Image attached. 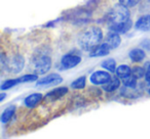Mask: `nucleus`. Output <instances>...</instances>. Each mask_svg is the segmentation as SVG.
Listing matches in <instances>:
<instances>
[{
	"label": "nucleus",
	"mask_w": 150,
	"mask_h": 139,
	"mask_svg": "<svg viewBox=\"0 0 150 139\" xmlns=\"http://www.w3.org/2000/svg\"><path fill=\"white\" fill-rule=\"evenodd\" d=\"M111 79V76L109 73L105 71H96L91 75L90 80L95 85H104Z\"/></svg>",
	"instance_id": "423d86ee"
},
{
	"label": "nucleus",
	"mask_w": 150,
	"mask_h": 139,
	"mask_svg": "<svg viewBox=\"0 0 150 139\" xmlns=\"http://www.w3.org/2000/svg\"><path fill=\"white\" fill-rule=\"evenodd\" d=\"M111 50L110 46L108 45V43H103L101 45H99L96 49H94L93 51H91L90 55L92 57H98V56H105L109 53V51Z\"/></svg>",
	"instance_id": "f8f14e48"
},
{
	"label": "nucleus",
	"mask_w": 150,
	"mask_h": 139,
	"mask_svg": "<svg viewBox=\"0 0 150 139\" xmlns=\"http://www.w3.org/2000/svg\"><path fill=\"white\" fill-rule=\"evenodd\" d=\"M127 21H129V7L121 4L120 2L114 5L107 15V23L109 25V28L125 24Z\"/></svg>",
	"instance_id": "f03ea898"
},
{
	"label": "nucleus",
	"mask_w": 150,
	"mask_h": 139,
	"mask_svg": "<svg viewBox=\"0 0 150 139\" xmlns=\"http://www.w3.org/2000/svg\"><path fill=\"white\" fill-rule=\"evenodd\" d=\"M5 93H1V97H0V101H3V99L5 98Z\"/></svg>",
	"instance_id": "a878e982"
},
{
	"label": "nucleus",
	"mask_w": 150,
	"mask_h": 139,
	"mask_svg": "<svg viewBox=\"0 0 150 139\" xmlns=\"http://www.w3.org/2000/svg\"><path fill=\"white\" fill-rule=\"evenodd\" d=\"M120 42H121V38H120V36H119V33L111 31L110 30V32H109L106 36V43H108L111 50L118 47V46L120 45Z\"/></svg>",
	"instance_id": "1a4fd4ad"
},
{
	"label": "nucleus",
	"mask_w": 150,
	"mask_h": 139,
	"mask_svg": "<svg viewBox=\"0 0 150 139\" xmlns=\"http://www.w3.org/2000/svg\"><path fill=\"white\" fill-rule=\"evenodd\" d=\"M140 1H141V0H119V2H120L121 4L125 5V6H127V7L135 6V5H137Z\"/></svg>",
	"instance_id": "5701e85b"
},
{
	"label": "nucleus",
	"mask_w": 150,
	"mask_h": 139,
	"mask_svg": "<svg viewBox=\"0 0 150 139\" xmlns=\"http://www.w3.org/2000/svg\"><path fill=\"white\" fill-rule=\"evenodd\" d=\"M43 96H42L41 93H33V94H30L29 96L25 98V105L29 108H33L36 106V104H38L40 101L42 100Z\"/></svg>",
	"instance_id": "9b49d317"
},
{
	"label": "nucleus",
	"mask_w": 150,
	"mask_h": 139,
	"mask_svg": "<svg viewBox=\"0 0 150 139\" xmlns=\"http://www.w3.org/2000/svg\"><path fill=\"white\" fill-rule=\"evenodd\" d=\"M132 75L135 76L137 79H141L142 77H144L146 75V72L144 71V68H141V66H135L132 70Z\"/></svg>",
	"instance_id": "4be33fe9"
},
{
	"label": "nucleus",
	"mask_w": 150,
	"mask_h": 139,
	"mask_svg": "<svg viewBox=\"0 0 150 139\" xmlns=\"http://www.w3.org/2000/svg\"><path fill=\"white\" fill-rule=\"evenodd\" d=\"M1 64H2L3 68H6L7 72L11 74H18L23 70L24 64H25V60H24L23 56L21 55H13L11 57L5 58L4 54L1 56Z\"/></svg>",
	"instance_id": "20e7f679"
},
{
	"label": "nucleus",
	"mask_w": 150,
	"mask_h": 139,
	"mask_svg": "<svg viewBox=\"0 0 150 139\" xmlns=\"http://www.w3.org/2000/svg\"><path fill=\"white\" fill-rule=\"evenodd\" d=\"M148 82V84H147V91H148V93L150 94V81H147Z\"/></svg>",
	"instance_id": "bb28decb"
},
{
	"label": "nucleus",
	"mask_w": 150,
	"mask_h": 139,
	"mask_svg": "<svg viewBox=\"0 0 150 139\" xmlns=\"http://www.w3.org/2000/svg\"><path fill=\"white\" fill-rule=\"evenodd\" d=\"M129 58H131L133 61L140 62L145 58V52L143 49H140V48H134L129 51Z\"/></svg>",
	"instance_id": "2eb2a0df"
},
{
	"label": "nucleus",
	"mask_w": 150,
	"mask_h": 139,
	"mask_svg": "<svg viewBox=\"0 0 150 139\" xmlns=\"http://www.w3.org/2000/svg\"><path fill=\"white\" fill-rule=\"evenodd\" d=\"M136 28L141 31L150 32V15L140 17L136 22Z\"/></svg>",
	"instance_id": "9d476101"
},
{
	"label": "nucleus",
	"mask_w": 150,
	"mask_h": 139,
	"mask_svg": "<svg viewBox=\"0 0 150 139\" xmlns=\"http://www.w3.org/2000/svg\"><path fill=\"white\" fill-rule=\"evenodd\" d=\"M84 86H86V77L84 76L79 77L71 84V87L74 88V89H82V88H84Z\"/></svg>",
	"instance_id": "412c9836"
},
{
	"label": "nucleus",
	"mask_w": 150,
	"mask_h": 139,
	"mask_svg": "<svg viewBox=\"0 0 150 139\" xmlns=\"http://www.w3.org/2000/svg\"><path fill=\"white\" fill-rule=\"evenodd\" d=\"M80 61H81V57L80 56L76 55V54L68 53L62 57V59H61V66H62L63 68L69 70V68H72L74 66H76Z\"/></svg>",
	"instance_id": "39448f33"
},
{
	"label": "nucleus",
	"mask_w": 150,
	"mask_h": 139,
	"mask_svg": "<svg viewBox=\"0 0 150 139\" xmlns=\"http://www.w3.org/2000/svg\"><path fill=\"white\" fill-rule=\"evenodd\" d=\"M145 78H146V80H147V81H150V64H149V66H148L147 71H146Z\"/></svg>",
	"instance_id": "393cba45"
},
{
	"label": "nucleus",
	"mask_w": 150,
	"mask_h": 139,
	"mask_svg": "<svg viewBox=\"0 0 150 139\" xmlns=\"http://www.w3.org/2000/svg\"><path fill=\"white\" fill-rule=\"evenodd\" d=\"M66 93H68V88L67 87H59L56 89L52 90L50 92H48L44 97L45 101H56V100L60 99L61 97H63L64 95H66Z\"/></svg>",
	"instance_id": "6e6552de"
},
{
	"label": "nucleus",
	"mask_w": 150,
	"mask_h": 139,
	"mask_svg": "<svg viewBox=\"0 0 150 139\" xmlns=\"http://www.w3.org/2000/svg\"><path fill=\"white\" fill-rule=\"evenodd\" d=\"M21 79L17 78V79H9V80H6L5 82H3L2 85H1V90H6V89H9V88L13 87V86L18 85V84H21Z\"/></svg>",
	"instance_id": "aec40b11"
},
{
	"label": "nucleus",
	"mask_w": 150,
	"mask_h": 139,
	"mask_svg": "<svg viewBox=\"0 0 150 139\" xmlns=\"http://www.w3.org/2000/svg\"><path fill=\"white\" fill-rule=\"evenodd\" d=\"M62 81H63V79L60 75H58V74H50V75L38 80L36 85L37 86H54V85H59L60 83H62Z\"/></svg>",
	"instance_id": "0eeeda50"
},
{
	"label": "nucleus",
	"mask_w": 150,
	"mask_h": 139,
	"mask_svg": "<svg viewBox=\"0 0 150 139\" xmlns=\"http://www.w3.org/2000/svg\"><path fill=\"white\" fill-rule=\"evenodd\" d=\"M116 75L117 77L123 79V78H127L132 75V70L127 64H121L116 68Z\"/></svg>",
	"instance_id": "dca6fc26"
},
{
	"label": "nucleus",
	"mask_w": 150,
	"mask_h": 139,
	"mask_svg": "<svg viewBox=\"0 0 150 139\" xmlns=\"http://www.w3.org/2000/svg\"><path fill=\"white\" fill-rule=\"evenodd\" d=\"M118 78L119 77H111V79L106 84L103 85V89L107 92L115 91L119 87V85H120V81H119Z\"/></svg>",
	"instance_id": "ddd939ff"
},
{
	"label": "nucleus",
	"mask_w": 150,
	"mask_h": 139,
	"mask_svg": "<svg viewBox=\"0 0 150 139\" xmlns=\"http://www.w3.org/2000/svg\"><path fill=\"white\" fill-rule=\"evenodd\" d=\"M32 71L36 75H44L50 71L52 66L50 56L46 53V51H38L33 55L31 60Z\"/></svg>",
	"instance_id": "7ed1b4c3"
},
{
	"label": "nucleus",
	"mask_w": 150,
	"mask_h": 139,
	"mask_svg": "<svg viewBox=\"0 0 150 139\" xmlns=\"http://www.w3.org/2000/svg\"><path fill=\"white\" fill-rule=\"evenodd\" d=\"M141 46L142 48H144L145 50L150 51V39H145L141 42Z\"/></svg>",
	"instance_id": "b1692460"
},
{
	"label": "nucleus",
	"mask_w": 150,
	"mask_h": 139,
	"mask_svg": "<svg viewBox=\"0 0 150 139\" xmlns=\"http://www.w3.org/2000/svg\"><path fill=\"white\" fill-rule=\"evenodd\" d=\"M132 26H133V23H132V21L129 20V21H127V23L121 24V25H118V26H114V27H110L109 29H110L111 31H114L119 34H122V33H127V32L132 28Z\"/></svg>",
	"instance_id": "f3484780"
},
{
	"label": "nucleus",
	"mask_w": 150,
	"mask_h": 139,
	"mask_svg": "<svg viewBox=\"0 0 150 139\" xmlns=\"http://www.w3.org/2000/svg\"><path fill=\"white\" fill-rule=\"evenodd\" d=\"M103 39V32L99 27H91L84 30L78 38V44L84 51H93Z\"/></svg>",
	"instance_id": "f257e3e1"
},
{
	"label": "nucleus",
	"mask_w": 150,
	"mask_h": 139,
	"mask_svg": "<svg viewBox=\"0 0 150 139\" xmlns=\"http://www.w3.org/2000/svg\"><path fill=\"white\" fill-rule=\"evenodd\" d=\"M137 80L138 79L135 77V76L131 75V76H129V77H127V78H123L122 82H123V85H125V87L133 88V89H135V88L137 87Z\"/></svg>",
	"instance_id": "6ab92c4d"
},
{
	"label": "nucleus",
	"mask_w": 150,
	"mask_h": 139,
	"mask_svg": "<svg viewBox=\"0 0 150 139\" xmlns=\"http://www.w3.org/2000/svg\"><path fill=\"white\" fill-rule=\"evenodd\" d=\"M102 66L104 68H106L107 71L111 72V73H114V72H116V62H115L114 59H112V58H108V59L104 60V61L102 62Z\"/></svg>",
	"instance_id": "a211bd4d"
},
{
	"label": "nucleus",
	"mask_w": 150,
	"mask_h": 139,
	"mask_svg": "<svg viewBox=\"0 0 150 139\" xmlns=\"http://www.w3.org/2000/svg\"><path fill=\"white\" fill-rule=\"evenodd\" d=\"M16 110H17L16 105H9L8 108H5V110H3L2 114H1V118H0L1 123H2V124H5V123L8 122V121L13 118V115H15Z\"/></svg>",
	"instance_id": "4468645a"
}]
</instances>
